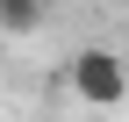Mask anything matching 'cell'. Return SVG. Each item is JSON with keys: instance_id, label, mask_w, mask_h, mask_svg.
<instances>
[{"instance_id": "6da1fadb", "label": "cell", "mask_w": 129, "mask_h": 122, "mask_svg": "<svg viewBox=\"0 0 129 122\" xmlns=\"http://www.w3.org/2000/svg\"><path fill=\"white\" fill-rule=\"evenodd\" d=\"M64 86H72L86 108H122L129 101V57L108 50V43H86V50H72V65H64Z\"/></svg>"}, {"instance_id": "7a4b0ae2", "label": "cell", "mask_w": 129, "mask_h": 122, "mask_svg": "<svg viewBox=\"0 0 129 122\" xmlns=\"http://www.w3.org/2000/svg\"><path fill=\"white\" fill-rule=\"evenodd\" d=\"M50 22V0H0V36H36Z\"/></svg>"}]
</instances>
